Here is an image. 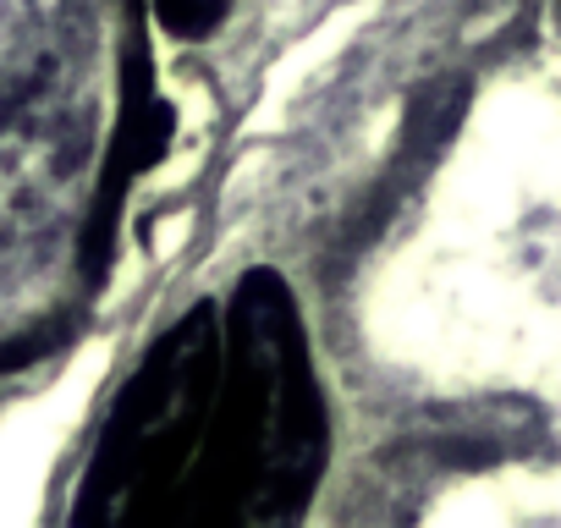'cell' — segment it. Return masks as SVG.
<instances>
[{"instance_id": "obj_1", "label": "cell", "mask_w": 561, "mask_h": 528, "mask_svg": "<svg viewBox=\"0 0 561 528\" xmlns=\"http://www.w3.org/2000/svg\"><path fill=\"white\" fill-rule=\"evenodd\" d=\"M154 12H160V23H165L176 39H204V34L220 23L226 0H154Z\"/></svg>"}]
</instances>
